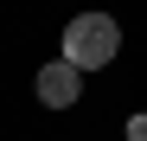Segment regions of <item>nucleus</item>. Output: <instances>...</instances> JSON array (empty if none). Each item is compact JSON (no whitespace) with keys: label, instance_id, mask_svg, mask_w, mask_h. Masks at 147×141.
<instances>
[{"label":"nucleus","instance_id":"nucleus-3","mask_svg":"<svg viewBox=\"0 0 147 141\" xmlns=\"http://www.w3.org/2000/svg\"><path fill=\"white\" fill-rule=\"evenodd\" d=\"M128 141H147V109H141V115H128Z\"/></svg>","mask_w":147,"mask_h":141},{"label":"nucleus","instance_id":"nucleus-2","mask_svg":"<svg viewBox=\"0 0 147 141\" xmlns=\"http://www.w3.org/2000/svg\"><path fill=\"white\" fill-rule=\"evenodd\" d=\"M77 96H83V70L70 64V58H51V64L38 70V103L45 109H70Z\"/></svg>","mask_w":147,"mask_h":141},{"label":"nucleus","instance_id":"nucleus-1","mask_svg":"<svg viewBox=\"0 0 147 141\" xmlns=\"http://www.w3.org/2000/svg\"><path fill=\"white\" fill-rule=\"evenodd\" d=\"M64 58L77 64V70H102V64H115L121 58V26L109 13H77L64 26Z\"/></svg>","mask_w":147,"mask_h":141}]
</instances>
